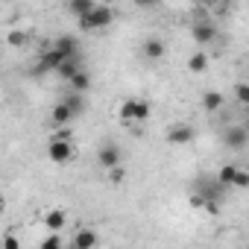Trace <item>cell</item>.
I'll use <instances>...</instances> for the list:
<instances>
[{
    "instance_id": "cell-8",
    "label": "cell",
    "mask_w": 249,
    "mask_h": 249,
    "mask_svg": "<svg viewBox=\"0 0 249 249\" xmlns=\"http://www.w3.org/2000/svg\"><path fill=\"white\" fill-rule=\"evenodd\" d=\"M100 246V234L94 229H79L71 237V249H97Z\"/></svg>"
},
{
    "instance_id": "cell-25",
    "label": "cell",
    "mask_w": 249,
    "mask_h": 249,
    "mask_svg": "<svg viewBox=\"0 0 249 249\" xmlns=\"http://www.w3.org/2000/svg\"><path fill=\"white\" fill-rule=\"evenodd\" d=\"M123 179H126V170H123V167H114V170H108V182H114V185H120Z\"/></svg>"
},
{
    "instance_id": "cell-14",
    "label": "cell",
    "mask_w": 249,
    "mask_h": 249,
    "mask_svg": "<svg viewBox=\"0 0 249 249\" xmlns=\"http://www.w3.org/2000/svg\"><path fill=\"white\" fill-rule=\"evenodd\" d=\"M223 141H226V147H231V150H243L246 141H249V135H246V129H240V126H229L226 135H223Z\"/></svg>"
},
{
    "instance_id": "cell-10",
    "label": "cell",
    "mask_w": 249,
    "mask_h": 249,
    "mask_svg": "<svg viewBox=\"0 0 249 249\" xmlns=\"http://www.w3.org/2000/svg\"><path fill=\"white\" fill-rule=\"evenodd\" d=\"M53 47L65 56V59H79V38L76 36H59L53 41Z\"/></svg>"
},
{
    "instance_id": "cell-11",
    "label": "cell",
    "mask_w": 249,
    "mask_h": 249,
    "mask_svg": "<svg viewBox=\"0 0 249 249\" xmlns=\"http://www.w3.org/2000/svg\"><path fill=\"white\" fill-rule=\"evenodd\" d=\"M141 53H144V59L159 62V59H164L167 44H164V38H147V41H144V47H141Z\"/></svg>"
},
{
    "instance_id": "cell-20",
    "label": "cell",
    "mask_w": 249,
    "mask_h": 249,
    "mask_svg": "<svg viewBox=\"0 0 249 249\" xmlns=\"http://www.w3.org/2000/svg\"><path fill=\"white\" fill-rule=\"evenodd\" d=\"M79 71H82V65H79V59H68V62H65V65H62V68H59L56 73H59V76H62L65 82H71V79H73V76H76Z\"/></svg>"
},
{
    "instance_id": "cell-2",
    "label": "cell",
    "mask_w": 249,
    "mask_h": 249,
    "mask_svg": "<svg viewBox=\"0 0 249 249\" xmlns=\"http://www.w3.org/2000/svg\"><path fill=\"white\" fill-rule=\"evenodd\" d=\"M153 114V106L141 97H129V100H123L120 108H117V117L120 123H126V126H135V123H147Z\"/></svg>"
},
{
    "instance_id": "cell-19",
    "label": "cell",
    "mask_w": 249,
    "mask_h": 249,
    "mask_svg": "<svg viewBox=\"0 0 249 249\" xmlns=\"http://www.w3.org/2000/svg\"><path fill=\"white\" fill-rule=\"evenodd\" d=\"M188 71H191V73H205V71H208V53H205V50H196V53L188 59Z\"/></svg>"
},
{
    "instance_id": "cell-15",
    "label": "cell",
    "mask_w": 249,
    "mask_h": 249,
    "mask_svg": "<svg viewBox=\"0 0 249 249\" xmlns=\"http://www.w3.org/2000/svg\"><path fill=\"white\" fill-rule=\"evenodd\" d=\"M240 170H243L240 164H220V170H217V182H220L223 188H234Z\"/></svg>"
},
{
    "instance_id": "cell-23",
    "label": "cell",
    "mask_w": 249,
    "mask_h": 249,
    "mask_svg": "<svg viewBox=\"0 0 249 249\" xmlns=\"http://www.w3.org/2000/svg\"><path fill=\"white\" fill-rule=\"evenodd\" d=\"M231 94H234V100H237V103H243V106H249V82H237Z\"/></svg>"
},
{
    "instance_id": "cell-22",
    "label": "cell",
    "mask_w": 249,
    "mask_h": 249,
    "mask_svg": "<svg viewBox=\"0 0 249 249\" xmlns=\"http://www.w3.org/2000/svg\"><path fill=\"white\" fill-rule=\"evenodd\" d=\"M27 41H30V33H24V30H12L6 36V44H12V47H24Z\"/></svg>"
},
{
    "instance_id": "cell-3",
    "label": "cell",
    "mask_w": 249,
    "mask_h": 249,
    "mask_svg": "<svg viewBox=\"0 0 249 249\" xmlns=\"http://www.w3.org/2000/svg\"><path fill=\"white\" fill-rule=\"evenodd\" d=\"M114 21V9L108 3H97V9L91 15H85L79 21V30H88V33H97V30H106L108 24Z\"/></svg>"
},
{
    "instance_id": "cell-27",
    "label": "cell",
    "mask_w": 249,
    "mask_h": 249,
    "mask_svg": "<svg viewBox=\"0 0 249 249\" xmlns=\"http://www.w3.org/2000/svg\"><path fill=\"white\" fill-rule=\"evenodd\" d=\"M234 188H240V191H246V188H249V170H240V176H237Z\"/></svg>"
},
{
    "instance_id": "cell-16",
    "label": "cell",
    "mask_w": 249,
    "mask_h": 249,
    "mask_svg": "<svg viewBox=\"0 0 249 249\" xmlns=\"http://www.w3.org/2000/svg\"><path fill=\"white\" fill-rule=\"evenodd\" d=\"M97 9V3H94V0H71V3H68V12L71 15H76V21H82L85 15H91Z\"/></svg>"
},
{
    "instance_id": "cell-17",
    "label": "cell",
    "mask_w": 249,
    "mask_h": 249,
    "mask_svg": "<svg viewBox=\"0 0 249 249\" xmlns=\"http://www.w3.org/2000/svg\"><path fill=\"white\" fill-rule=\"evenodd\" d=\"M62 103L73 111V117H79V114L85 111V97H82V94H76V91H68V94L62 97Z\"/></svg>"
},
{
    "instance_id": "cell-13",
    "label": "cell",
    "mask_w": 249,
    "mask_h": 249,
    "mask_svg": "<svg viewBox=\"0 0 249 249\" xmlns=\"http://www.w3.org/2000/svg\"><path fill=\"white\" fill-rule=\"evenodd\" d=\"M191 205L199 208V211H205V214H217V211H220V202L211 199V196L202 194V191H194V194H191Z\"/></svg>"
},
{
    "instance_id": "cell-28",
    "label": "cell",
    "mask_w": 249,
    "mask_h": 249,
    "mask_svg": "<svg viewBox=\"0 0 249 249\" xmlns=\"http://www.w3.org/2000/svg\"><path fill=\"white\" fill-rule=\"evenodd\" d=\"M246 117H249V106H246Z\"/></svg>"
},
{
    "instance_id": "cell-24",
    "label": "cell",
    "mask_w": 249,
    "mask_h": 249,
    "mask_svg": "<svg viewBox=\"0 0 249 249\" xmlns=\"http://www.w3.org/2000/svg\"><path fill=\"white\" fill-rule=\"evenodd\" d=\"M38 249H65V243H62V237L59 234H47L44 240H41V246Z\"/></svg>"
},
{
    "instance_id": "cell-12",
    "label": "cell",
    "mask_w": 249,
    "mask_h": 249,
    "mask_svg": "<svg viewBox=\"0 0 249 249\" xmlns=\"http://www.w3.org/2000/svg\"><path fill=\"white\" fill-rule=\"evenodd\" d=\"M65 223H68L65 208H50V211L44 214V226H47V231H50V234H59V231L65 229Z\"/></svg>"
},
{
    "instance_id": "cell-1",
    "label": "cell",
    "mask_w": 249,
    "mask_h": 249,
    "mask_svg": "<svg viewBox=\"0 0 249 249\" xmlns=\"http://www.w3.org/2000/svg\"><path fill=\"white\" fill-rule=\"evenodd\" d=\"M73 156H76V150H73V132H71V126L68 129H56L47 138V159L53 164H68V161H73Z\"/></svg>"
},
{
    "instance_id": "cell-7",
    "label": "cell",
    "mask_w": 249,
    "mask_h": 249,
    "mask_svg": "<svg viewBox=\"0 0 249 249\" xmlns=\"http://www.w3.org/2000/svg\"><path fill=\"white\" fill-rule=\"evenodd\" d=\"M191 36H194V41L196 44H211L214 38H217V24L214 21H196V24H191Z\"/></svg>"
},
{
    "instance_id": "cell-5",
    "label": "cell",
    "mask_w": 249,
    "mask_h": 249,
    "mask_svg": "<svg viewBox=\"0 0 249 249\" xmlns=\"http://www.w3.org/2000/svg\"><path fill=\"white\" fill-rule=\"evenodd\" d=\"M120 161H123V153H120V147L114 144V141H106L103 147H100V153H97V164L108 173V170H114V167H120Z\"/></svg>"
},
{
    "instance_id": "cell-21",
    "label": "cell",
    "mask_w": 249,
    "mask_h": 249,
    "mask_svg": "<svg viewBox=\"0 0 249 249\" xmlns=\"http://www.w3.org/2000/svg\"><path fill=\"white\" fill-rule=\"evenodd\" d=\"M68 85H71V91H76V94H85V91L91 88V76H88V71H79V73H76V76H73Z\"/></svg>"
},
{
    "instance_id": "cell-4",
    "label": "cell",
    "mask_w": 249,
    "mask_h": 249,
    "mask_svg": "<svg viewBox=\"0 0 249 249\" xmlns=\"http://www.w3.org/2000/svg\"><path fill=\"white\" fill-rule=\"evenodd\" d=\"M65 62H68V59H65L53 44H47V50H41V56H38V62H36V73H47V71L56 73Z\"/></svg>"
},
{
    "instance_id": "cell-9",
    "label": "cell",
    "mask_w": 249,
    "mask_h": 249,
    "mask_svg": "<svg viewBox=\"0 0 249 249\" xmlns=\"http://www.w3.org/2000/svg\"><path fill=\"white\" fill-rule=\"evenodd\" d=\"M50 123H53L56 129H68L71 123H73V111H71V108L59 100V103L53 106V111H50Z\"/></svg>"
},
{
    "instance_id": "cell-6",
    "label": "cell",
    "mask_w": 249,
    "mask_h": 249,
    "mask_svg": "<svg viewBox=\"0 0 249 249\" xmlns=\"http://www.w3.org/2000/svg\"><path fill=\"white\" fill-rule=\"evenodd\" d=\"M194 138H196V129H194V126H188V123H173V126L167 129V135H164V141H167L170 147L194 144Z\"/></svg>"
},
{
    "instance_id": "cell-18",
    "label": "cell",
    "mask_w": 249,
    "mask_h": 249,
    "mask_svg": "<svg viewBox=\"0 0 249 249\" xmlns=\"http://www.w3.org/2000/svg\"><path fill=\"white\" fill-rule=\"evenodd\" d=\"M223 103H226V97H223L220 91H214V88H208V91L202 94V108H205V111H217V108H223Z\"/></svg>"
},
{
    "instance_id": "cell-26",
    "label": "cell",
    "mask_w": 249,
    "mask_h": 249,
    "mask_svg": "<svg viewBox=\"0 0 249 249\" xmlns=\"http://www.w3.org/2000/svg\"><path fill=\"white\" fill-rule=\"evenodd\" d=\"M3 249H21V243H18V237H15L12 231L3 234Z\"/></svg>"
}]
</instances>
